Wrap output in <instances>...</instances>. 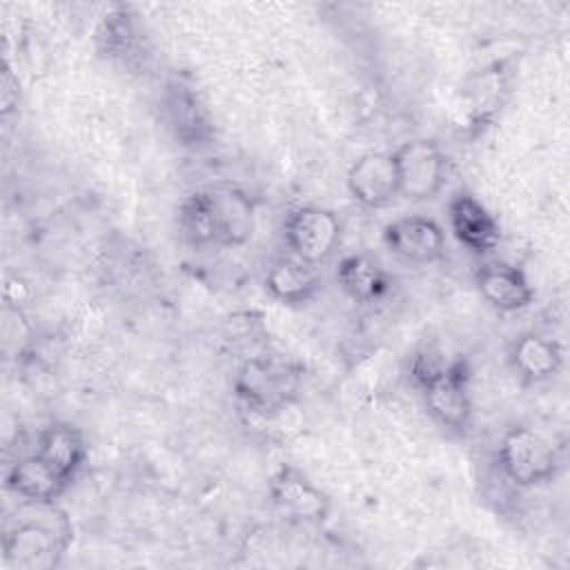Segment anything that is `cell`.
<instances>
[{"mask_svg": "<svg viewBox=\"0 0 570 570\" xmlns=\"http://www.w3.org/2000/svg\"><path fill=\"white\" fill-rule=\"evenodd\" d=\"M383 238L399 258L416 265L434 263L445 252V234L441 225L425 216H405L399 220H392Z\"/></svg>", "mask_w": 570, "mask_h": 570, "instance_id": "52a82bcc", "label": "cell"}, {"mask_svg": "<svg viewBox=\"0 0 570 570\" xmlns=\"http://www.w3.org/2000/svg\"><path fill=\"white\" fill-rule=\"evenodd\" d=\"M336 281L341 289L356 303H374L387 292V276L385 272L372 263L367 256L354 254L345 256L338 263Z\"/></svg>", "mask_w": 570, "mask_h": 570, "instance_id": "ac0fdd59", "label": "cell"}, {"mask_svg": "<svg viewBox=\"0 0 570 570\" xmlns=\"http://www.w3.org/2000/svg\"><path fill=\"white\" fill-rule=\"evenodd\" d=\"M392 160L399 178V196L407 200H430L443 189L448 158L434 140H407L392 151Z\"/></svg>", "mask_w": 570, "mask_h": 570, "instance_id": "277c9868", "label": "cell"}, {"mask_svg": "<svg viewBox=\"0 0 570 570\" xmlns=\"http://www.w3.org/2000/svg\"><path fill=\"white\" fill-rule=\"evenodd\" d=\"M347 189L363 207H385L399 196V178L392 154H365L347 171Z\"/></svg>", "mask_w": 570, "mask_h": 570, "instance_id": "9c48e42d", "label": "cell"}, {"mask_svg": "<svg viewBox=\"0 0 570 570\" xmlns=\"http://www.w3.org/2000/svg\"><path fill=\"white\" fill-rule=\"evenodd\" d=\"M165 111L174 136L183 145H198L209 138V118L198 100V94L183 82H171L165 94Z\"/></svg>", "mask_w": 570, "mask_h": 570, "instance_id": "4fadbf2b", "label": "cell"}, {"mask_svg": "<svg viewBox=\"0 0 570 570\" xmlns=\"http://www.w3.org/2000/svg\"><path fill=\"white\" fill-rule=\"evenodd\" d=\"M512 367L528 381H546L561 367V350L548 336L521 334L510 352Z\"/></svg>", "mask_w": 570, "mask_h": 570, "instance_id": "e0dca14e", "label": "cell"}, {"mask_svg": "<svg viewBox=\"0 0 570 570\" xmlns=\"http://www.w3.org/2000/svg\"><path fill=\"white\" fill-rule=\"evenodd\" d=\"M36 454L47 461L67 483L76 476L87 456V445L80 430L71 423H51L38 439Z\"/></svg>", "mask_w": 570, "mask_h": 570, "instance_id": "9a60e30c", "label": "cell"}, {"mask_svg": "<svg viewBox=\"0 0 570 570\" xmlns=\"http://www.w3.org/2000/svg\"><path fill=\"white\" fill-rule=\"evenodd\" d=\"M428 412L445 428H465L472 403H470V367L468 361L452 358V363L423 387Z\"/></svg>", "mask_w": 570, "mask_h": 570, "instance_id": "8992f818", "label": "cell"}, {"mask_svg": "<svg viewBox=\"0 0 570 570\" xmlns=\"http://www.w3.org/2000/svg\"><path fill=\"white\" fill-rule=\"evenodd\" d=\"M499 465L517 485H539L550 481L559 468L554 445L530 428H512L503 434L499 448Z\"/></svg>", "mask_w": 570, "mask_h": 570, "instance_id": "3957f363", "label": "cell"}, {"mask_svg": "<svg viewBox=\"0 0 570 570\" xmlns=\"http://www.w3.org/2000/svg\"><path fill=\"white\" fill-rule=\"evenodd\" d=\"M321 287V276L316 265H309L296 256H283L272 263L265 276V289L289 305L309 301Z\"/></svg>", "mask_w": 570, "mask_h": 570, "instance_id": "5bb4252c", "label": "cell"}, {"mask_svg": "<svg viewBox=\"0 0 570 570\" xmlns=\"http://www.w3.org/2000/svg\"><path fill=\"white\" fill-rule=\"evenodd\" d=\"M298 387V372L283 361L254 356L236 374V394L247 410L267 416L285 407Z\"/></svg>", "mask_w": 570, "mask_h": 570, "instance_id": "7a4b0ae2", "label": "cell"}, {"mask_svg": "<svg viewBox=\"0 0 570 570\" xmlns=\"http://www.w3.org/2000/svg\"><path fill=\"white\" fill-rule=\"evenodd\" d=\"M71 525L53 501H24L16 523L4 532V561L18 568H51L67 550Z\"/></svg>", "mask_w": 570, "mask_h": 570, "instance_id": "6da1fadb", "label": "cell"}, {"mask_svg": "<svg viewBox=\"0 0 570 570\" xmlns=\"http://www.w3.org/2000/svg\"><path fill=\"white\" fill-rule=\"evenodd\" d=\"M452 361H445V356L439 350L425 347L421 352L414 354L412 365H410V374L414 379V383L419 387H423L428 381H432L434 376H439Z\"/></svg>", "mask_w": 570, "mask_h": 570, "instance_id": "ffe728a7", "label": "cell"}, {"mask_svg": "<svg viewBox=\"0 0 570 570\" xmlns=\"http://www.w3.org/2000/svg\"><path fill=\"white\" fill-rule=\"evenodd\" d=\"M272 501L289 517L318 523L330 514V499L294 468H281L269 481Z\"/></svg>", "mask_w": 570, "mask_h": 570, "instance_id": "30bf717a", "label": "cell"}, {"mask_svg": "<svg viewBox=\"0 0 570 570\" xmlns=\"http://www.w3.org/2000/svg\"><path fill=\"white\" fill-rule=\"evenodd\" d=\"M205 194L214 216L216 243L227 247L247 243L256 227L254 205L249 196L236 185H214L207 187Z\"/></svg>", "mask_w": 570, "mask_h": 570, "instance_id": "ba28073f", "label": "cell"}, {"mask_svg": "<svg viewBox=\"0 0 570 570\" xmlns=\"http://www.w3.org/2000/svg\"><path fill=\"white\" fill-rule=\"evenodd\" d=\"M4 485L24 501H53L67 481L38 454H31L11 465Z\"/></svg>", "mask_w": 570, "mask_h": 570, "instance_id": "2e32d148", "label": "cell"}, {"mask_svg": "<svg viewBox=\"0 0 570 570\" xmlns=\"http://www.w3.org/2000/svg\"><path fill=\"white\" fill-rule=\"evenodd\" d=\"M283 236L292 256L309 265H321L341 243V220L330 209L303 205L287 214Z\"/></svg>", "mask_w": 570, "mask_h": 570, "instance_id": "5b68a950", "label": "cell"}, {"mask_svg": "<svg viewBox=\"0 0 570 570\" xmlns=\"http://www.w3.org/2000/svg\"><path fill=\"white\" fill-rule=\"evenodd\" d=\"M2 114H9L13 109V105L18 102V78L11 73V67L4 62L2 69Z\"/></svg>", "mask_w": 570, "mask_h": 570, "instance_id": "44dd1931", "label": "cell"}, {"mask_svg": "<svg viewBox=\"0 0 570 570\" xmlns=\"http://www.w3.org/2000/svg\"><path fill=\"white\" fill-rule=\"evenodd\" d=\"M450 227L461 245L476 254H485L497 247L501 232L494 216L468 191H459L448 207Z\"/></svg>", "mask_w": 570, "mask_h": 570, "instance_id": "8fae6325", "label": "cell"}, {"mask_svg": "<svg viewBox=\"0 0 570 570\" xmlns=\"http://www.w3.org/2000/svg\"><path fill=\"white\" fill-rule=\"evenodd\" d=\"M178 229L183 238L194 247H209L216 243L214 216L205 189L189 194L178 207Z\"/></svg>", "mask_w": 570, "mask_h": 570, "instance_id": "d6986e66", "label": "cell"}, {"mask_svg": "<svg viewBox=\"0 0 570 570\" xmlns=\"http://www.w3.org/2000/svg\"><path fill=\"white\" fill-rule=\"evenodd\" d=\"M481 296L501 312H517L530 305L534 292L525 274L508 263H485L476 272Z\"/></svg>", "mask_w": 570, "mask_h": 570, "instance_id": "7c38bea8", "label": "cell"}]
</instances>
